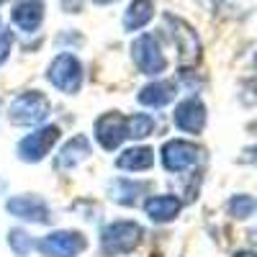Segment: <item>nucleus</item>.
<instances>
[{
    "label": "nucleus",
    "instance_id": "obj_25",
    "mask_svg": "<svg viewBox=\"0 0 257 257\" xmlns=\"http://www.w3.org/2000/svg\"><path fill=\"white\" fill-rule=\"evenodd\" d=\"M95 3H116V0H95Z\"/></svg>",
    "mask_w": 257,
    "mask_h": 257
},
{
    "label": "nucleus",
    "instance_id": "obj_4",
    "mask_svg": "<svg viewBox=\"0 0 257 257\" xmlns=\"http://www.w3.org/2000/svg\"><path fill=\"white\" fill-rule=\"evenodd\" d=\"M47 80L54 85L59 93H67V95H75L82 85V64L75 54H67L62 52L52 59L49 70H47Z\"/></svg>",
    "mask_w": 257,
    "mask_h": 257
},
{
    "label": "nucleus",
    "instance_id": "obj_1",
    "mask_svg": "<svg viewBox=\"0 0 257 257\" xmlns=\"http://www.w3.org/2000/svg\"><path fill=\"white\" fill-rule=\"evenodd\" d=\"M144 229L137 221H113L100 231V247L105 254H128L139 247Z\"/></svg>",
    "mask_w": 257,
    "mask_h": 257
},
{
    "label": "nucleus",
    "instance_id": "obj_10",
    "mask_svg": "<svg viewBox=\"0 0 257 257\" xmlns=\"http://www.w3.org/2000/svg\"><path fill=\"white\" fill-rule=\"evenodd\" d=\"M6 208H8L11 216L31 221V224H47L49 216H52L47 201L39 198V196H16V198H8Z\"/></svg>",
    "mask_w": 257,
    "mask_h": 257
},
{
    "label": "nucleus",
    "instance_id": "obj_14",
    "mask_svg": "<svg viewBox=\"0 0 257 257\" xmlns=\"http://www.w3.org/2000/svg\"><path fill=\"white\" fill-rule=\"evenodd\" d=\"M44 21V3L41 0H21L13 8V24L21 31H36Z\"/></svg>",
    "mask_w": 257,
    "mask_h": 257
},
{
    "label": "nucleus",
    "instance_id": "obj_3",
    "mask_svg": "<svg viewBox=\"0 0 257 257\" xmlns=\"http://www.w3.org/2000/svg\"><path fill=\"white\" fill-rule=\"evenodd\" d=\"M165 24L170 26V36H173L175 47H178V62L180 67H190L201 59V41H198V34L190 24L180 16H173V13H165Z\"/></svg>",
    "mask_w": 257,
    "mask_h": 257
},
{
    "label": "nucleus",
    "instance_id": "obj_8",
    "mask_svg": "<svg viewBox=\"0 0 257 257\" xmlns=\"http://www.w3.org/2000/svg\"><path fill=\"white\" fill-rule=\"evenodd\" d=\"M162 165L170 173H185L198 162V147L185 139H170L162 144Z\"/></svg>",
    "mask_w": 257,
    "mask_h": 257
},
{
    "label": "nucleus",
    "instance_id": "obj_12",
    "mask_svg": "<svg viewBox=\"0 0 257 257\" xmlns=\"http://www.w3.org/2000/svg\"><path fill=\"white\" fill-rule=\"evenodd\" d=\"M90 155V142L88 137H72L67 144L59 149V155L54 157V167L62 170V173H67V170H75L80 162H85Z\"/></svg>",
    "mask_w": 257,
    "mask_h": 257
},
{
    "label": "nucleus",
    "instance_id": "obj_9",
    "mask_svg": "<svg viewBox=\"0 0 257 257\" xmlns=\"http://www.w3.org/2000/svg\"><path fill=\"white\" fill-rule=\"evenodd\" d=\"M95 139L105 152H113L121 147V142L126 139V116H121L118 111L103 113L95 121Z\"/></svg>",
    "mask_w": 257,
    "mask_h": 257
},
{
    "label": "nucleus",
    "instance_id": "obj_17",
    "mask_svg": "<svg viewBox=\"0 0 257 257\" xmlns=\"http://www.w3.org/2000/svg\"><path fill=\"white\" fill-rule=\"evenodd\" d=\"M155 16V3L152 0H132L123 13V29L126 31H139L144 29Z\"/></svg>",
    "mask_w": 257,
    "mask_h": 257
},
{
    "label": "nucleus",
    "instance_id": "obj_7",
    "mask_svg": "<svg viewBox=\"0 0 257 257\" xmlns=\"http://www.w3.org/2000/svg\"><path fill=\"white\" fill-rule=\"evenodd\" d=\"M85 247H88V239L80 231H52L39 242V252L44 257H77L80 252H85Z\"/></svg>",
    "mask_w": 257,
    "mask_h": 257
},
{
    "label": "nucleus",
    "instance_id": "obj_19",
    "mask_svg": "<svg viewBox=\"0 0 257 257\" xmlns=\"http://www.w3.org/2000/svg\"><path fill=\"white\" fill-rule=\"evenodd\" d=\"M155 126H157V121L149 113H134L126 118V137L128 139H147L155 132Z\"/></svg>",
    "mask_w": 257,
    "mask_h": 257
},
{
    "label": "nucleus",
    "instance_id": "obj_21",
    "mask_svg": "<svg viewBox=\"0 0 257 257\" xmlns=\"http://www.w3.org/2000/svg\"><path fill=\"white\" fill-rule=\"evenodd\" d=\"M8 244H11V249H13L18 257H26V254L34 249V242H31V237H29L24 229H11V231H8Z\"/></svg>",
    "mask_w": 257,
    "mask_h": 257
},
{
    "label": "nucleus",
    "instance_id": "obj_15",
    "mask_svg": "<svg viewBox=\"0 0 257 257\" xmlns=\"http://www.w3.org/2000/svg\"><path fill=\"white\" fill-rule=\"evenodd\" d=\"M178 88L175 82H167V80H157V82H149L139 90V103L142 105H149V108H162L170 100L175 98Z\"/></svg>",
    "mask_w": 257,
    "mask_h": 257
},
{
    "label": "nucleus",
    "instance_id": "obj_11",
    "mask_svg": "<svg viewBox=\"0 0 257 257\" xmlns=\"http://www.w3.org/2000/svg\"><path fill=\"white\" fill-rule=\"evenodd\" d=\"M173 121L180 132L185 134H198L203 132L206 126V105L198 100V98H185L175 105V113H173Z\"/></svg>",
    "mask_w": 257,
    "mask_h": 257
},
{
    "label": "nucleus",
    "instance_id": "obj_13",
    "mask_svg": "<svg viewBox=\"0 0 257 257\" xmlns=\"http://www.w3.org/2000/svg\"><path fill=\"white\" fill-rule=\"evenodd\" d=\"M183 208V201L175 198V196H149L147 203H144V211L147 216L152 219L155 224H167L173 221Z\"/></svg>",
    "mask_w": 257,
    "mask_h": 257
},
{
    "label": "nucleus",
    "instance_id": "obj_6",
    "mask_svg": "<svg viewBox=\"0 0 257 257\" xmlns=\"http://www.w3.org/2000/svg\"><path fill=\"white\" fill-rule=\"evenodd\" d=\"M59 142V126H41V128H36L34 134H29V137H24L18 142V157L24 160V162H31V165H36V162H41L49 152H52V147Z\"/></svg>",
    "mask_w": 257,
    "mask_h": 257
},
{
    "label": "nucleus",
    "instance_id": "obj_18",
    "mask_svg": "<svg viewBox=\"0 0 257 257\" xmlns=\"http://www.w3.org/2000/svg\"><path fill=\"white\" fill-rule=\"evenodd\" d=\"M147 190L144 183H134V180H113L108 185V193H111V198L121 206H137L139 203V196Z\"/></svg>",
    "mask_w": 257,
    "mask_h": 257
},
{
    "label": "nucleus",
    "instance_id": "obj_23",
    "mask_svg": "<svg viewBox=\"0 0 257 257\" xmlns=\"http://www.w3.org/2000/svg\"><path fill=\"white\" fill-rule=\"evenodd\" d=\"M62 8L67 11V13H80L82 0H62Z\"/></svg>",
    "mask_w": 257,
    "mask_h": 257
},
{
    "label": "nucleus",
    "instance_id": "obj_2",
    "mask_svg": "<svg viewBox=\"0 0 257 257\" xmlns=\"http://www.w3.org/2000/svg\"><path fill=\"white\" fill-rule=\"evenodd\" d=\"M52 111V103L44 93L39 90H29V93H21L8 108V118L16 126H36L41 123Z\"/></svg>",
    "mask_w": 257,
    "mask_h": 257
},
{
    "label": "nucleus",
    "instance_id": "obj_22",
    "mask_svg": "<svg viewBox=\"0 0 257 257\" xmlns=\"http://www.w3.org/2000/svg\"><path fill=\"white\" fill-rule=\"evenodd\" d=\"M11 49H13V34L11 31H0V64L11 57Z\"/></svg>",
    "mask_w": 257,
    "mask_h": 257
},
{
    "label": "nucleus",
    "instance_id": "obj_20",
    "mask_svg": "<svg viewBox=\"0 0 257 257\" xmlns=\"http://www.w3.org/2000/svg\"><path fill=\"white\" fill-rule=\"evenodd\" d=\"M226 208H229V213L234 219H249L254 213V198L247 196V193H242V196H234Z\"/></svg>",
    "mask_w": 257,
    "mask_h": 257
},
{
    "label": "nucleus",
    "instance_id": "obj_24",
    "mask_svg": "<svg viewBox=\"0 0 257 257\" xmlns=\"http://www.w3.org/2000/svg\"><path fill=\"white\" fill-rule=\"evenodd\" d=\"M234 257H254V254L247 252V249H242V252H234Z\"/></svg>",
    "mask_w": 257,
    "mask_h": 257
},
{
    "label": "nucleus",
    "instance_id": "obj_16",
    "mask_svg": "<svg viewBox=\"0 0 257 257\" xmlns=\"http://www.w3.org/2000/svg\"><path fill=\"white\" fill-rule=\"evenodd\" d=\"M116 165H118V170L142 173V170H149L155 165V152L149 147H132V149H126V152L118 155Z\"/></svg>",
    "mask_w": 257,
    "mask_h": 257
},
{
    "label": "nucleus",
    "instance_id": "obj_26",
    "mask_svg": "<svg viewBox=\"0 0 257 257\" xmlns=\"http://www.w3.org/2000/svg\"><path fill=\"white\" fill-rule=\"evenodd\" d=\"M0 3H6V0H0Z\"/></svg>",
    "mask_w": 257,
    "mask_h": 257
},
{
    "label": "nucleus",
    "instance_id": "obj_5",
    "mask_svg": "<svg viewBox=\"0 0 257 257\" xmlns=\"http://www.w3.org/2000/svg\"><path fill=\"white\" fill-rule=\"evenodd\" d=\"M132 59L139 67L142 75H149V77H157L167 70V59H165V52L160 47V41L152 36V34H142L134 39L132 44Z\"/></svg>",
    "mask_w": 257,
    "mask_h": 257
}]
</instances>
